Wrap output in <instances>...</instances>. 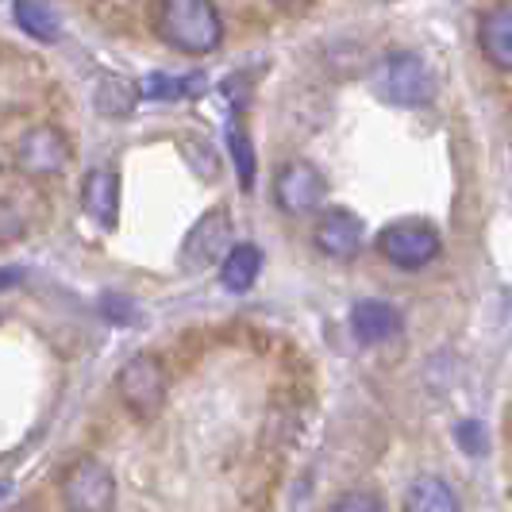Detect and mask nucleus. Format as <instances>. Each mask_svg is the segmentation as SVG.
<instances>
[{
  "label": "nucleus",
  "instance_id": "nucleus-1",
  "mask_svg": "<svg viewBox=\"0 0 512 512\" xmlns=\"http://www.w3.org/2000/svg\"><path fill=\"white\" fill-rule=\"evenodd\" d=\"M154 35L178 54H212L224 43V20L208 0H166L154 8Z\"/></svg>",
  "mask_w": 512,
  "mask_h": 512
},
{
  "label": "nucleus",
  "instance_id": "nucleus-2",
  "mask_svg": "<svg viewBox=\"0 0 512 512\" xmlns=\"http://www.w3.org/2000/svg\"><path fill=\"white\" fill-rule=\"evenodd\" d=\"M374 93L393 108H424L436 101V74L432 66L409 51L385 54L382 62L374 66Z\"/></svg>",
  "mask_w": 512,
  "mask_h": 512
},
{
  "label": "nucleus",
  "instance_id": "nucleus-3",
  "mask_svg": "<svg viewBox=\"0 0 512 512\" xmlns=\"http://www.w3.org/2000/svg\"><path fill=\"white\" fill-rule=\"evenodd\" d=\"M58 497L66 512H112L116 509V474L108 462L81 455L58 478Z\"/></svg>",
  "mask_w": 512,
  "mask_h": 512
},
{
  "label": "nucleus",
  "instance_id": "nucleus-4",
  "mask_svg": "<svg viewBox=\"0 0 512 512\" xmlns=\"http://www.w3.org/2000/svg\"><path fill=\"white\" fill-rule=\"evenodd\" d=\"M116 393H120V401H124L139 420H151V416H158L162 405H166L170 374H166V366H162L158 355L139 351V355H131V359L120 366V374H116Z\"/></svg>",
  "mask_w": 512,
  "mask_h": 512
},
{
  "label": "nucleus",
  "instance_id": "nucleus-5",
  "mask_svg": "<svg viewBox=\"0 0 512 512\" xmlns=\"http://www.w3.org/2000/svg\"><path fill=\"white\" fill-rule=\"evenodd\" d=\"M70 135L54 124H35L27 128L20 139H16V151H12V162L16 170L31 181H54L70 170Z\"/></svg>",
  "mask_w": 512,
  "mask_h": 512
},
{
  "label": "nucleus",
  "instance_id": "nucleus-6",
  "mask_svg": "<svg viewBox=\"0 0 512 512\" xmlns=\"http://www.w3.org/2000/svg\"><path fill=\"white\" fill-rule=\"evenodd\" d=\"M443 251L439 231L424 220H393L378 231V255L397 270H424Z\"/></svg>",
  "mask_w": 512,
  "mask_h": 512
},
{
  "label": "nucleus",
  "instance_id": "nucleus-7",
  "mask_svg": "<svg viewBox=\"0 0 512 512\" xmlns=\"http://www.w3.org/2000/svg\"><path fill=\"white\" fill-rule=\"evenodd\" d=\"M324 193H328V181L308 158H289L274 174V205L282 208L285 216L316 212L324 205Z\"/></svg>",
  "mask_w": 512,
  "mask_h": 512
},
{
  "label": "nucleus",
  "instance_id": "nucleus-8",
  "mask_svg": "<svg viewBox=\"0 0 512 512\" xmlns=\"http://www.w3.org/2000/svg\"><path fill=\"white\" fill-rule=\"evenodd\" d=\"M231 216L228 208H208L205 216L189 228L185 243H181V266L185 270H205L216 258L224 262L231 247Z\"/></svg>",
  "mask_w": 512,
  "mask_h": 512
},
{
  "label": "nucleus",
  "instance_id": "nucleus-9",
  "mask_svg": "<svg viewBox=\"0 0 512 512\" xmlns=\"http://www.w3.org/2000/svg\"><path fill=\"white\" fill-rule=\"evenodd\" d=\"M362 220L359 212H351V208H328L324 216H320V224H316V247H320V255L335 258V262H347V258H355L362 251Z\"/></svg>",
  "mask_w": 512,
  "mask_h": 512
},
{
  "label": "nucleus",
  "instance_id": "nucleus-10",
  "mask_svg": "<svg viewBox=\"0 0 512 512\" xmlns=\"http://www.w3.org/2000/svg\"><path fill=\"white\" fill-rule=\"evenodd\" d=\"M81 212L93 224H101L104 231L116 228V220H120V178H116V170L93 166L85 174V181H81Z\"/></svg>",
  "mask_w": 512,
  "mask_h": 512
},
{
  "label": "nucleus",
  "instance_id": "nucleus-11",
  "mask_svg": "<svg viewBox=\"0 0 512 512\" xmlns=\"http://www.w3.org/2000/svg\"><path fill=\"white\" fill-rule=\"evenodd\" d=\"M351 332L362 347H378L389 343L393 335H401V312L389 305V301H374L366 297L359 305H351Z\"/></svg>",
  "mask_w": 512,
  "mask_h": 512
},
{
  "label": "nucleus",
  "instance_id": "nucleus-12",
  "mask_svg": "<svg viewBox=\"0 0 512 512\" xmlns=\"http://www.w3.org/2000/svg\"><path fill=\"white\" fill-rule=\"evenodd\" d=\"M478 47L489 66L512 70V4H493L478 20Z\"/></svg>",
  "mask_w": 512,
  "mask_h": 512
},
{
  "label": "nucleus",
  "instance_id": "nucleus-13",
  "mask_svg": "<svg viewBox=\"0 0 512 512\" xmlns=\"http://www.w3.org/2000/svg\"><path fill=\"white\" fill-rule=\"evenodd\" d=\"M139 104V85L124 74H97L93 81V108L104 120H124Z\"/></svg>",
  "mask_w": 512,
  "mask_h": 512
},
{
  "label": "nucleus",
  "instance_id": "nucleus-14",
  "mask_svg": "<svg viewBox=\"0 0 512 512\" xmlns=\"http://www.w3.org/2000/svg\"><path fill=\"white\" fill-rule=\"evenodd\" d=\"M12 20L35 43H58L62 31H66L62 12L54 4H47V0H20V4H12Z\"/></svg>",
  "mask_w": 512,
  "mask_h": 512
},
{
  "label": "nucleus",
  "instance_id": "nucleus-15",
  "mask_svg": "<svg viewBox=\"0 0 512 512\" xmlns=\"http://www.w3.org/2000/svg\"><path fill=\"white\" fill-rule=\"evenodd\" d=\"M262 274V251L255 243H235L220 262V285L228 293H247Z\"/></svg>",
  "mask_w": 512,
  "mask_h": 512
},
{
  "label": "nucleus",
  "instance_id": "nucleus-16",
  "mask_svg": "<svg viewBox=\"0 0 512 512\" xmlns=\"http://www.w3.org/2000/svg\"><path fill=\"white\" fill-rule=\"evenodd\" d=\"M405 512H459V493L436 474H420L405 489Z\"/></svg>",
  "mask_w": 512,
  "mask_h": 512
},
{
  "label": "nucleus",
  "instance_id": "nucleus-17",
  "mask_svg": "<svg viewBox=\"0 0 512 512\" xmlns=\"http://www.w3.org/2000/svg\"><path fill=\"white\" fill-rule=\"evenodd\" d=\"M208 85L205 74H185V77H166L151 74L139 81V97H154V101H178V97H201Z\"/></svg>",
  "mask_w": 512,
  "mask_h": 512
},
{
  "label": "nucleus",
  "instance_id": "nucleus-18",
  "mask_svg": "<svg viewBox=\"0 0 512 512\" xmlns=\"http://www.w3.org/2000/svg\"><path fill=\"white\" fill-rule=\"evenodd\" d=\"M228 154H231V162H235L239 185L251 193V189H255V147H251V139H247L243 128H228Z\"/></svg>",
  "mask_w": 512,
  "mask_h": 512
},
{
  "label": "nucleus",
  "instance_id": "nucleus-19",
  "mask_svg": "<svg viewBox=\"0 0 512 512\" xmlns=\"http://www.w3.org/2000/svg\"><path fill=\"white\" fill-rule=\"evenodd\" d=\"M328 512H385L382 497H374V493H362V489H355V493H343V497H335L332 509Z\"/></svg>",
  "mask_w": 512,
  "mask_h": 512
},
{
  "label": "nucleus",
  "instance_id": "nucleus-20",
  "mask_svg": "<svg viewBox=\"0 0 512 512\" xmlns=\"http://www.w3.org/2000/svg\"><path fill=\"white\" fill-rule=\"evenodd\" d=\"M455 439H459V447L466 455H486L489 443H486V428L478 424V420H462L459 428H455Z\"/></svg>",
  "mask_w": 512,
  "mask_h": 512
},
{
  "label": "nucleus",
  "instance_id": "nucleus-21",
  "mask_svg": "<svg viewBox=\"0 0 512 512\" xmlns=\"http://www.w3.org/2000/svg\"><path fill=\"white\" fill-rule=\"evenodd\" d=\"M101 312L112 320V324H135V320H139L135 301H131V297H116V293H108V297H104Z\"/></svg>",
  "mask_w": 512,
  "mask_h": 512
},
{
  "label": "nucleus",
  "instance_id": "nucleus-22",
  "mask_svg": "<svg viewBox=\"0 0 512 512\" xmlns=\"http://www.w3.org/2000/svg\"><path fill=\"white\" fill-rule=\"evenodd\" d=\"M16 285H24V270L20 266H0V293L16 289Z\"/></svg>",
  "mask_w": 512,
  "mask_h": 512
},
{
  "label": "nucleus",
  "instance_id": "nucleus-23",
  "mask_svg": "<svg viewBox=\"0 0 512 512\" xmlns=\"http://www.w3.org/2000/svg\"><path fill=\"white\" fill-rule=\"evenodd\" d=\"M8 512H35V505H16V509H8Z\"/></svg>",
  "mask_w": 512,
  "mask_h": 512
}]
</instances>
